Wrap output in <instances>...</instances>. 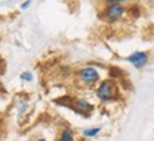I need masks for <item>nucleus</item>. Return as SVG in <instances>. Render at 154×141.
Instances as JSON below:
<instances>
[{
    "label": "nucleus",
    "mask_w": 154,
    "mask_h": 141,
    "mask_svg": "<svg viewBox=\"0 0 154 141\" xmlns=\"http://www.w3.org/2000/svg\"><path fill=\"white\" fill-rule=\"evenodd\" d=\"M76 79L84 86H94L100 80V74L95 66H82L76 70Z\"/></svg>",
    "instance_id": "obj_1"
},
{
    "label": "nucleus",
    "mask_w": 154,
    "mask_h": 141,
    "mask_svg": "<svg viewBox=\"0 0 154 141\" xmlns=\"http://www.w3.org/2000/svg\"><path fill=\"white\" fill-rule=\"evenodd\" d=\"M96 96L102 102H112L117 96V85L115 80L106 79L100 82L96 88Z\"/></svg>",
    "instance_id": "obj_2"
},
{
    "label": "nucleus",
    "mask_w": 154,
    "mask_h": 141,
    "mask_svg": "<svg viewBox=\"0 0 154 141\" xmlns=\"http://www.w3.org/2000/svg\"><path fill=\"white\" fill-rule=\"evenodd\" d=\"M125 14H126V7L123 6V3H113L105 7L100 17L107 23H116L125 17Z\"/></svg>",
    "instance_id": "obj_3"
},
{
    "label": "nucleus",
    "mask_w": 154,
    "mask_h": 141,
    "mask_svg": "<svg viewBox=\"0 0 154 141\" xmlns=\"http://www.w3.org/2000/svg\"><path fill=\"white\" fill-rule=\"evenodd\" d=\"M127 62H130L131 65L137 68V69H141V68H144L147 65V62H149V54L144 51H136L133 52L131 55H129L126 58Z\"/></svg>",
    "instance_id": "obj_4"
},
{
    "label": "nucleus",
    "mask_w": 154,
    "mask_h": 141,
    "mask_svg": "<svg viewBox=\"0 0 154 141\" xmlns=\"http://www.w3.org/2000/svg\"><path fill=\"white\" fill-rule=\"evenodd\" d=\"M72 109H74L76 113H79V114H84V116H88L89 113L94 110L92 107V104L84 100V99H76L74 100V103H72Z\"/></svg>",
    "instance_id": "obj_5"
},
{
    "label": "nucleus",
    "mask_w": 154,
    "mask_h": 141,
    "mask_svg": "<svg viewBox=\"0 0 154 141\" xmlns=\"http://www.w3.org/2000/svg\"><path fill=\"white\" fill-rule=\"evenodd\" d=\"M57 141H75L72 130H71V128H64V130L60 133V137H58Z\"/></svg>",
    "instance_id": "obj_6"
},
{
    "label": "nucleus",
    "mask_w": 154,
    "mask_h": 141,
    "mask_svg": "<svg viewBox=\"0 0 154 141\" xmlns=\"http://www.w3.org/2000/svg\"><path fill=\"white\" fill-rule=\"evenodd\" d=\"M100 130H102L100 127H92V128H86V130H84L82 134H84L86 138H92V137L98 136L99 133H100Z\"/></svg>",
    "instance_id": "obj_7"
},
{
    "label": "nucleus",
    "mask_w": 154,
    "mask_h": 141,
    "mask_svg": "<svg viewBox=\"0 0 154 141\" xmlns=\"http://www.w3.org/2000/svg\"><path fill=\"white\" fill-rule=\"evenodd\" d=\"M20 79L23 80V82H33L34 75L31 72H28V70H24V72H21V75H20Z\"/></svg>",
    "instance_id": "obj_8"
},
{
    "label": "nucleus",
    "mask_w": 154,
    "mask_h": 141,
    "mask_svg": "<svg viewBox=\"0 0 154 141\" xmlns=\"http://www.w3.org/2000/svg\"><path fill=\"white\" fill-rule=\"evenodd\" d=\"M30 6H31V0H26L23 4L20 6V7H21V10H27L28 7H30Z\"/></svg>",
    "instance_id": "obj_9"
},
{
    "label": "nucleus",
    "mask_w": 154,
    "mask_h": 141,
    "mask_svg": "<svg viewBox=\"0 0 154 141\" xmlns=\"http://www.w3.org/2000/svg\"><path fill=\"white\" fill-rule=\"evenodd\" d=\"M103 4H106V6H109V4H113V3H119V0H100Z\"/></svg>",
    "instance_id": "obj_10"
},
{
    "label": "nucleus",
    "mask_w": 154,
    "mask_h": 141,
    "mask_svg": "<svg viewBox=\"0 0 154 141\" xmlns=\"http://www.w3.org/2000/svg\"><path fill=\"white\" fill-rule=\"evenodd\" d=\"M35 141H47L45 138H38V140H35Z\"/></svg>",
    "instance_id": "obj_11"
},
{
    "label": "nucleus",
    "mask_w": 154,
    "mask_h": 141,
    "mask_svg": "<svg viewBox=\"0 0 154 141\" xmlns=\"http://www.w3.org/2000/svg\"><path fill=\"white\" fill-rule=\"evenodd\" d=\"M125 2H129V0H119V3H125Z\"/></svg>",
    "instance_id": "obj_12"
}]
</instances>
